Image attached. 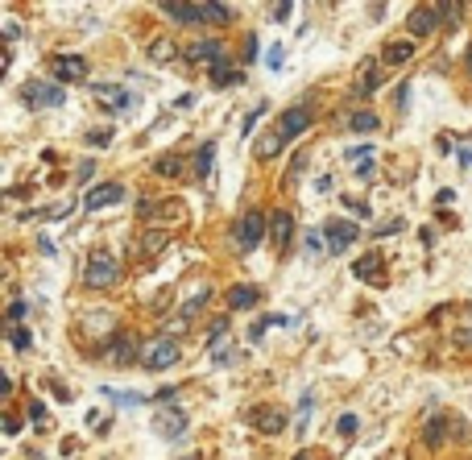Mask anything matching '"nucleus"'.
<instances>
[{
    "mask_svg": "<svg viewBox=\"0 0 472 460\" xmlns=\"http://www.w3.org/2000/svg\"><path fill=\"white\" fill-rule=\"evenodd\" d=\"M174 361H178V340L174 336H154L141 344V365L149 373H162V369H170Z\"/></svg>",
    "mask_w": 472,
    "mask_h": 460,
    "instance_id": "1",
    "label": "nucleus"
},
{
    "mask_svg": "<svg viewBox=\"0 0 472 460\" xmlns=\"http://www.w3.org/2000/svg\"><path fill=\"white\" fill-rule=\"evenodd\" d=\"M265 232H269V220L261 216V212H245V216L236 220L232 237H236V249H245V253H253L261 241H265Z\"/></svg>",
    "mask_w": 472,
    "mask_h": 460,
    "instance_id": "2",
    "label": "nucleus"
},
{
    "mask_svg": "<svg viewBox=\"0 0 472 460\" xmlns=\"http://www.w3.org/2000/svg\"><path fill=\"white\" fill-rule=\"evenodd\" d=\"M120 278V266L112 253H92V262H87V274H83V282L87 287H112Z\"/></svg>",
    "mask_w": 472,
    "mask_h": 460,
    "instance_id": "3",
    "label": "nucleus"
},
{
    "mask_svg": "<svg viewBox=\"0 0 472 460\" xmlns=\"http://www.w3.org/2000/svg\"><path fill=\"white\" fill-rule=\"evenodd\" d=\"M311 121H315V112H311V104H294V108H286L282 121H278V137L282 141H294L299 133H307Z\"/></svg>",
    "mask_w": 472,
    "mask_h": 460,
    "instance_id": "4",
    "label": "nucleus"
},
{
    "mask_svg": "<svg viewBox=\"0 0 472 460\" xmlns=\"http://www.w3.org/2000/svg\"><path fill=\"white\" fill-rule=\"evenodd\" d=\"M67 100V87L63 83H29L25 87V104L29 108H58Z\"/></svg>",
    "mask_w": 472,
    "mask_h": 460,
    "instance_id": "5",
    "label": "nucleus"
},
{
    "mask_svg": "<svg viewBox=\"0 0 472 460\" xmlns=\"http://www.w3.org/2000/svg\"><path fill=\"white\" fill-rule=\"evenodd\" d=\"M356 237H360V228H356L353 220H331L328 228H323V241H328V253H331V257H336V253H344Z\"/></svg>",
    "mask_w": 472,
    "mask_h": 460,
    "instance_id": "6",
    "label": "nucleus"
},
{
    "mask_svg": "<svg viewBox=\"0 0 472 460\" xmlns=\"http://www.w3.org/2000/svg\"><path fill=\"white\" fill-rule=\"evenodd\" d=\"M120 199H124V187H120V183H100V187L87 191L83 208H87V212H100V208H112V203H120Z\"/></svg>",
    "mask_w": 472,
    "mask_h": 460,
    "instance_id": "7",
    "label": "nucleus"
},
{
    "mask_svg": "<svg viewBox=\"0 0 472 460\" xmlns=\"http://www.w3.org/2000/svg\"><path fill=\"white\" fill-rule=\"evenodd\" d=\"M406 25H410V33H414V38H427V33H431V29L439 25V4H431V9H427V4H419V9H410V17H406Z\"/></svg>",
    "mask_w": 472,
    "mask_h": 460,
    "instance_id": "8",
    "label": "nucleus"
},
{
    "mask_svg": "<svg viewBox=\"0 0 472 460\" xmlns=\"http://www.w3.org/2000/svg\"><path fill=\"white\" fill-rule=\"evenodd\" d=\"M79 79H87V63L79 54H67L54 63V83H79Z\"/></svg>",
    "mask_w": 472,
    "mask_h": 460,
    "instance_id": "9",
    "label": "nucleus"
},
{
    "mask_svg": "<svg viewBox=\"0 0 472 460\" xmlns=\"http://www.w3.org/2000/svg\"><path fill=\"white\" fill-rule=\"evenodd\" d=\"M154 432H158L162 439H178L183 432H187V414H183V411H158Z\"/></svg>",
    "mask_w": 472,
    "mask_h": 460,
    "instance_id": "10",
    "label": "nucleus"
},
{
    "mask_svg": "<svg viewBox=\"0 0 472 460\" xmlns=\"http://www.w3.org/2000/svg\"><path fill=\"white\" fill-rule=\"evenodd\" d=\"M353 274L360 278V282H385V262H381V253H365V257H356Z\"/></svg>",
    "mask_w": 472,
    "mask_h": 460,
    "instance_id": "11",
    "label": "nucleus"
},
{
    "mask_svg": "<svg viewBox=\"0 0 472 460\" xmlns=\"http://www.w3.org/2000/svg\"><path fill=\"white\" fill-rule=\"evenodd\" d=\"M104 357L112 365H129V361H141V353H137V344H133V336H117L108 348H104Z\"/></svg>",
    "mask_w": 472,
    "mask_h": 460,
    "instance_id": "12",
    "label": "nucleus"
},
{
    "mask_svg": "<svg viewBox=\"0 0 472 460\" xmlns=\"http://www.w3.org/2000/svg\"><path fill=\"white\" fill-rule=\"evenodd\" d=\"M162 13H166V17H170L174 25H195V21H203V9H199V4H178V0H166Z\"/></svg>",
    "mask_w": 472,
    "mask_h": 460,
    "instance_id": "13",
    "label": "nucleus"
},
{
    "mask_svg": "<svg viewBox=\"0 0 472 460\" xmlns=\"http://www.w3.org/2000/svg\"><path fill=\"white\" fill-rule=\"evenodd\" d=\"M290 237H294V216H290V212H274V216H269V241L278 245V249H286Z\"/></svg>",
    "mask_w": 472,
    "mask_h": 460,
    "instance_id": "14",
    "label": "nucleus"
},
{
    "mask_svg": "<svg viewBox=\"0 0 472 460\" xmlns=\"http://www.w3.org/2000/svg\"><path fill=\"white\" fill-rule=\"evenodd\" d=\"M187 58L191 63H208V67H215V63L224 58V46H220V42H195V46L187 50Z\"/></svg>",
    "mask_w": 472,
    "mask_h": 460,
    "instance_id": "15",
    "label": "nucleus"
},
{
    "mask_svg": "<svg viewBox=\"0 0 472 460\" xmlns=\"http://www.w3.org/2000/svg\"><path fill=\"white\" fill-rule=\"evenodd\" d=\"M95 96L104 100L108 108H129V104H133V96H129L120 83H100V87H95Z\"/></svg>",
    "mask_w": 472,
    "mask_h": 460,
    "instance_id": "16",
    "label": "nucleus"
},
{
    "mask_svg": "<svg viewBox=\"0 0 472 460\" xmlns=\"http://www.w3.org/2000/svg\"><path fill=\"white\" fill-rule=\"evenodd\" d=\"M212 162H215V141H203V146L195 149V158H191L195 178H208V174H212Z\"/></svg>",
    "mask_w": 472,
    "mask_h": 460,
    "instance_id": "17",
    "label": "nucleus"
},
{
    "mask_svg": "<svg viewBox=\"0 0 472 460\" xmlns=\"http://www.w3.org/2000/svg\"><path fill=\"white\" fill-rule=\"evenodd\" d=\"M257 299H261L257 287H232V291H228V307H232V311H249Z\"/></svg>",
    "mask_w": 472,
    "mask_h": 460,
    "instance_id": "18",
    "label": "nucleus"
},
{
    "mask_svg": "<svg viewBox=\"0 0 472 460\" xmlns=\"http://www.w3.org/2000/svg\"><path fill=\"white\" fill-rule=\"evenodd\" d=\"M228 83H240V71H232V58L224 54L212 67V87H228Z\"/></svg>",
    "mask_w": 472,
    "mask_h": 460,
    "instance_id": "19",
    "label": "nucleus"
},
{
    "mask_svg": "<svg viewBox=\"0 0 472 460\" xmlns=\"http://www.w3.org/2000/svg\"><path fill=\"white\" fill-rule=\"evenodd\" d=\"M444 439H448V419H439V414H435V419H427V427H423V444H427V448H439Z\"/></svg>",
    "mask_w": 472,
    "mask_h": 460,
    "instance_id": "20",
    "label": "nucleus"
},
{
    "mask_svg": "<svg viewBox=\"0 0 472 460\" xmlns=\"http://www.w3.org/2000/svg\"><path fill=\"white\" fill-rule=\"evenodd\" d=\"M199 9H203V21H208V25H228V21H232V9H228V4H220V0H203Z\"/></svg>",
    "mask_w": 472,
    "mask_h": 460,
    "instance_id": "21",
    "label": "nucleus"
},
{
    "mask_svg": "<svg viewBox=\"0 0 472 460\" xmlns=\"http://www.w3.org/2000/svg\"><path fill=\"white\" fill-rule=\"evenodd\" d=\"M410 54H414V46H410V42H390V46L381 50V58H385L390 67H402V63H410Z\"/></svg>",
    "mask_w": 472,
    "mask_h": 460,
    "instance_id": "22",
    "label": "nucleus"
},
{
    "mask_svg": "<svg viewBox=\"0 0 472 460\" xmlns=\"http://www.w3.org/2000/svg\"><path fill=\"white\" fill-rule=\"evenodd\" d=\"M208 299H212V291H208V287H199V294H195V299H187V303H183V311H178V323L187 328V323H191V315L199 311V307H203Z\"/></svg>",
    "mask_w": 472,
    "mask_h": 460,
    "instance_id": "23",
    "label": "nucleus"
},
{
    "mask_svg": "<svg viewBox=\"0 0 472 460\" xmlns=\"http://www.w3.org/2000/svg\"><path fill=\"white\" fill-rule=\"evenodd\" d=\"M377 117H373V112H353V117H348V129H353V133H377Z\"/></svg>",
    "mask_w": 472,
    "mask_h": 460,
    "instance_id": "24",
    "label": "nucleus"
},
{
    "mask_svg": "<svg viewBox=\"0 0 472 460\" xmlns=\"http://www.w3.org/2000/svg\"><path fill=\"white\" fill-rule=\"evenodd\" d=\"M377 87H381V75H377V71H369V75H365V79H360V83L353 87V96H356V100H365V96H373Z\"/></svg>",
    "mask_w": 472,
    "mask_h": 460,
    "instance_id": "25",
    "label": "nucleus"
},
{
    "mask_svg": "<svg viewBox=\"0 0 472 460\" xmlns=\"http://www.w3.org/2000/svg\"><path fill=\"white\" fill-rule=\"evenodd\" d=\"M257 427H261V432H269V436H274V432H282V427H286V414H282V411L257 414Z\"/></svg>",
    "mask_w": 472,
    "mask_h": 460,
    "instance_id": "26",
    "label": "nucleus"
},
{
    "mask_svg": "<svg viewBox=\"0 0 472 460\" xmlns=\"http://www.w3.org/2000/svg\"><path fill=\"white\" fill-rule=\"evenodd\" d=\"M282 146H286V141L278 137V129H274L269 137H261V141H257V158H274V154H278Z\"/></svg>",
    "mask_w": 472,
    "mask_h": 460,
    "instance_id": "27",
    "label": "nucleus"
},
{
    "mask_svg": "<svg viewBox=\"0 0 472 460\" xmlns=\"http://www.w3.org/2000/svg\"><path fill=\"white\" fill-rule=\"evenodd\" d=\"M154 170H158V174H166V178H174V174H183V158L166 154V158H158V162H154Z\"/></svg>",
    "mask_w": 472,
    "mask_h": 460,
    "instance_id": "28",
    "label": "nucleus"
},
{
    "mask_svg": "<svg viewBox=\"0 0 472 460\" xmlns=\"http://www.w3.org/2000/svg\"><path fill=\"white\" fill-rule=\"evenodd\" d=\"M166 245H170V232H145L141 253H158V249H166Z\"/></svg>",
    "mask_w": 472,
    "mask_h": 460,
    "instance_id": "29",
    "label": "nucleus"
},
{
    "mask_svg": "<svg viewBox=\"0 0 472 460\" xmlns=\"http://www.w3.org/2000/svg\"><path fill=\"white\" fill-rule=\"evenodd\" d=\"M303 249H307V257H319V253L328 249V241H323V232H307V237H303Z\"/></svg>",
    "mask_w": 472,
    "mask_h": 460,
    "instance_id": "30",
    "label": "nucleus"
},
{
    "mask_svg": "<svg viewBox=\"0 0 472 460\" xmlns=\"http://www.w3.org/2000/svg\"><path fill=\"white\" fill-rule=\"evenodd\" d=\"M87 328H92V332L95 328H100V332H112V315L108 311H92L87 315Z\"/></svg>",
    "mask_w": 472,
    "mask_h": 460,
    "instance_id": "31",
    "label": "nucleus"
},
{
    "mask_svg": "<svg viewBox=\"0 0 472 460\" xmlns=\"http://www.w3.org/2000/svg\"><path fill=\"white\" fill-rule=\"evenodd\" d=\"M9 344H13V348H29V344H33V336H29L25 328H9Z\"/></svg>",
    "mask_w": 472,
    "mask_h": 460,
    "instance_id": "32",
    "label": "nucleus"
},
{
    "mask_svg": "<svg viewBox=\"0 0 472 460\" xmlns=\"http://www.w3.org/2000/svg\"><path fill=\"white\" fill-rule=\"evenodd\" d=\"M336 427H340V436H356V432H360V419H356V414H340Z\"/></svg>",
    "mask_w": 472,
    "mask_h": 460,
    "instance_id": "33",
    "label": "nucleus"
},
{
    "mask_svg": "<svg viewBox=\"0 0 472 460\" xmlns=\"http://www.w3.org/2000/svg\"><path fill=\"white\" fill-rule=\"evenodd\" d=\"M439 17H448L451 25L464 17V4H456V0H448V4H439Z\"/></svg>",
    "mask_w": 472,
    "mask_h": 460,
    "instance_id": "34",
    "label": "nucleus"
},
{
    "mask_svg": "<svg viewBox=\"0 0 472 460\" xmlns=\"http://www.w3.org/2000/svg\"><path fill=\"white\" fill-rule=\"evenodd\" d=\"M154 58H158V63H170V58H174V46H170V42H154Z\"/></svg>",
    "mask_w": 472,
    "mask_h": 460,
    "instance_id": "35",
    "label": "nucleus"
},
{
    "mask_svg": "<svg viewBox=\"0 0 472 460\" xmlns=\"http://www.w3.org/2000/svg\"><path fill=\"white\" fill-rule=\"evenodd\" d=\"M456 162H460V166H464V170L472 166V141H464V146L456 149Z\"/></svg>",
    "mask_w": 472,
    "mask_h": 460,
    "instance_id": "36",
    "label": "nucleus"
},
{
    "mask_svg": "<svg viewBox=\"0 0 472 460\" xmlns=\"http://www.w3.org/2000/svg\"><path fill=\"white\" fill-rule=\"evenodd\" d=\"M261 112H265V108H253V112H249V121L240 124V133H245V137H249V133H253V129H257V121H261Z\"/></svg>",
    "mask_w": 472,
    "mask_h": 460,
    "instance_id": "37",
    "label": "nucleus"
},
{
    "mask_svg": "<svg viewBox=\"0 0 472 460\" xmlns=\"http://www.w3.org/2000/svg\"><path fill=\"white\" fill-rule=\"evenodd\" d=\"M29 419H33V423H46V402H29Z\"/></svg>",
    "mask_w": 472,
    "mask_h": 460,
    "instance_id": "38",
    "label": "nucleus"
},
{
    "mask_svg": "<svg viewBox=\"0 0 472 460\" xmlns=\"http://www.w3.org/2000/svg\"><path fill=\"white\" fill-rule=\"evenodd\" d=\"M290 13H294V4H290V0H282V4H274V21H286Z\"/></svg>",
    "mask_w": 472,
    "mask_h": 460,
    "instance_id": "39",
    "label": "nucleus"
},
{
    "mask_svg": "<svg viewBox=\"0 0 472 460\" xmlns=\"http://www.w3.org/2000/svg\"><path fill=\"white\" fill-rule=\"evenodd\" d=\"M108 137H112L108 129H95V133H87V141H92V146H108Z\"/></svg>",
    "mask_w": 472,
    "mask_h": 460,
    "instance_id": "40",
    "label": "nucleus"
},
{
    "mask_svg": "<svg viewBox=\"0 0 472 460\" xmlns=\"http://www.w3.org/2000/svg\"><path fill=\"white\" fill-rule=\"evenodd\" d=\"M257 38H245V63H253V58H257Z\"/></svg>",
    "mask_w": 472,
    "mask_h": 460,
    "instance_id": "41",
    "label": "nucleus"
},
{
    "mask_svg": "<svg viewBox=\"0 0 472 460\" xmlns=\"http://www.w3.org/2000/svg\"><path fill=\"white\" fill-rule=\"evenodd\" d=\"M4 432L17 436V432H21V419H17V414H4Z\"/></svg>",
    "mask_w": 472,
    "mask_h": 460,
    "instance_id": "42",
    "label": "nucleus"
},
{
    "mask_svg": "<svg viewBox=\"0 0 472 460\" xmlns=\"http://www.w3.org/2000/svg\"><path fill=\"white\" fill-rule=\"evenodd\" d=\"M282 54H286L282 46H269V67H274V71H278V67H282Z\"/></svg>",
    "mask_w": 472,
    "mask_h": 460,
    "instance_id": "43",
    "label": "nucleus"
},
{
    "mask_svg": "<svg viewBox=\"0 0 472 460\" xmlns=\"http://www.w3.org/2000/svg\"><path fill=\"white\" fill-rule=\"evenodd\" d=\"M21 315H25V303H13V307H9V323L17 328V319H21Z\"/></svg>",
    "mask_w": 472,
    "mask_h": 460,
    "instance_id": "44",
    "label": "nucleus"
},
{
    "mask_svg": "<svg viewBox=\"0 0 472 460\" xmlns=\"http://www.w3.org/2000/svg\"><path fill=\"white\" fill-rule=\"evenodd\" d=\"M232 361V348H215V365H228Z\"/></svg>",
    "mask_w": 472,
    "mask_h": 460,
    "instance_id": "45",
    "label": "nucleus"
},
{
    "mask_svg": "<svg viewBox=\"0 0 472 460\" xmlns=\"http://www.w3.org/2000/svg\"><path fill=\"white\" fill-rule=\"evenodd\" d=\"M224 328H228V319H215V323H212V340L224 336Z\"/></svg>",
    "mask_w": 472,
    "mask_h": 460,
    "instance_id": "46",
    "label": "nucleus"
},
{
    "mask_svg": "<svg viewBox=\"0 0 472 460\" xmlns=\"http://www.w3.org/2000/svg\"><path fill=\"white\" fill-rule=\"evenodd\" d=\"M464 63H468V71H472V46H468V58H464Z\"/></svg>",
    "mask_w": 472,
    "mask_h": 460,
    "instance_id": "47",
    "label": "nucleus"
}]
</instances>
